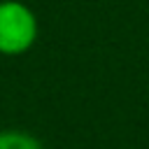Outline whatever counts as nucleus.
<instances>
[{"instance_id": "obj_2", "label": "nucleus", "mask_w": 149, "mask_h": 149, "mask_svg": "<svg viewBox=\"0 0 149 149\" xmlns=\"http://www.w3.org/2000/svg\"><path fill=\"white\" fill-rule=\"evenodd\" d=\"M0 149H44L42 142L23 130H0Z\"/></svg>"}, {"instance_id": "obj_1", "label": "nucleus", "mask_w": 149, "mask_h": 149, "mask_svg": "<svg viewBox=\"0 0 149 149\" xmlns=\"http://www.w3.org/2000/svg\"><path fill=\"white\" fill-rule=\"evenodd\" d=\"M40 35L35 12L21 0H0V54L21 56L33 49Z\"/></svg>"}]
</instances>
